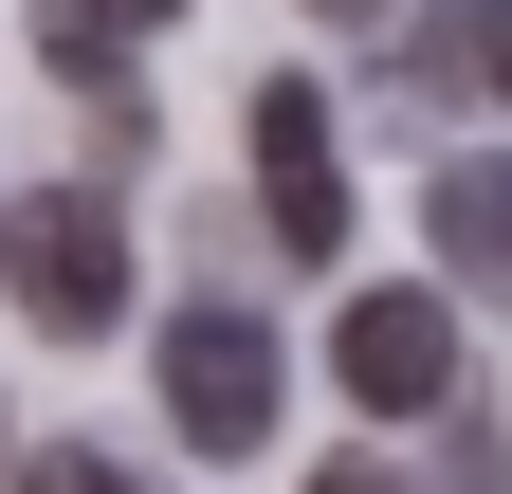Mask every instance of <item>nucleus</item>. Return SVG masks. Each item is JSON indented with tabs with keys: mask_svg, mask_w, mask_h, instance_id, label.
<instances>
[{
	"mask_svg": "<svg viewBox=\"0 0 512 494\" xmlns=\"http://www.w3.org/2000/svg\"><path fill=\"white\" fill-rule=\"evenodd\" d=\"M275 385H293V366H275L256 312H183V330H165V421H183V458H256V440H275Z\"/></svg>",
	"mask_w": 512,
	"mask_h": 494,
	"instance_id": "1",
	"label": "nucleus"
},
{
	"mask_svg": "<svg viewBox=\"0 0 512 494\" xmlns=\"http://www.w3.org/2000/svg\"><path fill=\"white\" fill-rule=\"evenodd\" d=\"M330 385L366 421H439L458 403V312H439V293H348L330 312Z\"/></svg>",
	"mask_w": 512,
	"mask_h": 494,
	"instance_id": "2",
	"label": "nucleus"
},
{
	"mask_svg": "<svg viewBox=\"0 0 512 494\" xmlns=\"http://www.w3.org/2000/svg\"><path fill=\"white\" fill-rule=\"evenodd\" d=\"M256 202H275V238L311 275H330V238H348V147H330V92H256Z\"/></svg>",
	"mask_w": 512,
	"mask_h": 494,
	"instance_id": "3",
	"label": "nucleus"
},
{
	"mask_svg": "<svg viewBox=\"0 0 512 494\" xmlns=\"http://www.w3.org/2000/svg\"><path fill=\"white\" fill-rule=\"evenodd\" d=\"M19 312L74 330V348L128 312V238H110V202H37V220H19Z\"/></svg>",
	"mask_w": 512,
	"mask_h": 494,
	"instance_id": "4",
	"label": "nucleus"
},
{
	"mask_svg": "<svg viewBox=\"0 0 512 494\" xmlns=\"http://www.w3.org/2000/svg\"><path fill=\"white\" fill-rule=\"evenodd\" d=\"M421 220H439V257H458V293H476V312H512V165H476V147H458Z\"/></svg>",
	"mask_w": 512,
	"mask_h": 494,
	"instance_id": "5",
	"label": "nucleus"
},
{
	"mask_svg": "<svg viewBox=\"0 0 512 494\" xmlns=\"http://www.w3.org/2000/svg\"><path fill=\"white\" fill-rule=\"evenodd\" d=\"M421 92H512V0H421Z\"/></svg>",
	"mask_w": 512,
	"mask_h": 494,
	"instance_id": "6",
	"label": "nucleus"
},
{
	"mask_svg": "<svg viewBox=\"0 0 512 494\" xmlns=\"http://www.w3.org/2000/svg\"><path fill=\"white\" fill-rule=\"evenodd\" d=\"M165 19H183V0H37V55H55V74H110V55L165 37Z\"/></svg>",
	"mask_w": 512,
	"mask_h": 494,
	"instance_id": "7",
	"label": "nucleus"
},
{
	"mask_svg": "<svg viewBox=\"0 0 512 494\" xmlns=\"http://www.w3.org/2000/svg\"><path fill=\"white\" fill-rule=\"evenodd\" d=\"M37 494H128V476L110 458H37Z\"/></svg>",
	"mask_w": 512,
	"mask_h": 494,
	"instance_id": "8",
	"label": "nucleus"
},
{
	"mask_svg": "<svg viewBox=\"0 0 512 494\" xmlns=\"http://www.w3.org/2000/svg\"><path fill=\"white\" fill-rule=\"evenodd\" d=\"M311 19H330V37H348V19H384V0H311Z\"/></svg>",
	"mask_w": 512,
	"mask_h": 494,
	"instance_id": "9",
	"label": "nucleus"
},
{
	"mask_svg": "<svg viewBox=\"0 0 512 494\" xmlns=\"http://www.w3.org/2000/svg\"><path fill=\"white\" fill-rule=\"evenodd\" d=\"M311 494H403V476H311Z\"/></svg>",
	"mask_w": 512,
	"mask_h": 494,
	"instance_id": "10",
	"label": "nucleus"
}]
</instances>
